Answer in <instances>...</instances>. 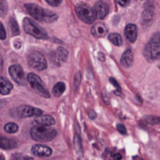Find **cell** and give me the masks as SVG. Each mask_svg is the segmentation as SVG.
I'll use <instances>...</instances> for the list:
<instances>
[{
    "label": "cell",
    "mask_w": 160,
    "mask_h": 160,
    "mask_svg": "<svg viewBox=\"0 0 160 160\" xmlns=\"http://www.w3.org/2000/svg\"><path fill=\"white\" fill-rule=\"evenodd\" d=\"M117 3H118L119 5H121V6L125 7V6H127V5H128V4H129V1H118Z\"/></svg>",
    "instance_id": "cell-33"
},
{
    "label": "cell",
    "mask_w": 160,
    "mask_h": 160,
    "mask_svg": "<svg viewBox=\"0 0 160 160\" xmlns=\"http://www.w3.org/2000/svg\"><path fill=\"white\" fill-rule=\"evenodd\" d=\"M43 112L40 109L34 108L31 106H21L17 109V114L21 118H25V117H32V116H40L42 115Z\"/></svg>",
    "instance_id": "cell-8"
},
{
    "label": "cell",
    "mask_w": 160,
    "mask_h": 160,
    "mask_svg": "<svg viewBox=\"0 0 160 160\" xmlns=\"http://www.w3.org/2000/svg\"><path fill=\"white\" fill-rule=\"evenodd\" d=\"M32 153L34 156L36 157H39V158H45V157H49L52 155V151L50 147L45 146V145H41V144H36L32 147Z\"/></svg>",
    "instance_id": "cell-11"
},
{
    "label": "cell",
    "mask_w": 160,
    "mask_h": 160,
    "mask_svg": "<svg viewBox=\"0 0 160 160\" xmlns=\"http://www.w3.org/2000/svg\"><path fill=\"white\" fill-rule=\"evenodd\" d=\"M31 137L37 142H50L53 140L57 132L54 128L44 126H35L30 130Z\"/></svg>",
    "instance_id": "cell-3"
},
{
    "label": "cell",
    "mask_w": 160,
    "mask_h": 160,
    "mask_svg": "<svg viewBox=\"0 0 160 160\" xmlns=\"http://www.w3.org/2000/svg\"><path fill=\"white\" fill-rule=\"evenodd\" d=\"M154 19V9L153 7H146L142 13V25L149 26Z\"/></svg>",
    "instance_id": "cell-16"
},
{
    "label": "cell",
    "mask_w": 160,
    "mask_h": 160,
    "mask_svg": "<svg viewBox=\"0 0 160 160\" xmlns=\"http://www.w3.org/2000/svg\"><path fill=\"white\" fill-rule=\"evenodd\" d=\"M13 159L14 160H33L31 158H29V157H27V156H24V155H22V154H18V155L13 156Z\"/></svg>",
    "instance_id": "cell-27"
},
{
    "label": "cell",
    "mask_w": 160,
    "mask_h": 160,
    "mask_svg": "<svg viewBox=\"0 0 160 160\" xmlns=\"http://www.w3.org/2000/svg\"><path fill=\"white\" fill-rule=\"evenodd\" d=\"M5 131L8 133H15L18 131V126L14 123H8L5 126Z\"/></svg>",
    "instance_id": "cell-24"
},
{
    "label": "cell",
    "mask_w": 160,
    "mask_h": 160,
    "mask_svg": "<svg viewBox=\"0 0 160 160\" xmlns=\"http://www.w3.org/2000/svg\"><path fill=\"white\" fill-rule=\"evenodd\" d=\"M68 57V51L63 47H59L55 52V61L65 62Z\"/></svg>",
    "instance_id": "cell-19"
},
{
    "label": "cell",
    "mask_w": 160,
    "mask_h": 160,
    "mask_svg": "<svg viewBox=\"0 0 160 160\" xmlns=\"http://www.w3.org/2000/svg\"><path fill=\"white\" fill-rule=\"evenodd\" d=\"M107 32H108V28L102 22H97L91 28L92 35L95 36V37H97V38H102V37H104L107 34Z\"/></svg>",
    "instance_id": "cell-12"
},
{
    "label": "cell",
    "mask_w": 160,
    "mask_h": 160,
    "mask_svg": "<svg viewBox=\"0 0 160 160\" xmlns=\"http://www.w3.org/2000/svg\"><path fill=\"white\" fill-rule=\"evenodd\" d=\"M8 72L11 78L13 79V81H15L17 83L19 84L24 83V74H23L22 68L20 65L16 64V65L10 66L8 68Z\"/></svg>",
    "instance_id": "cell-9"
},
{
    "label": "cell",
    "mask_w": 160,
    "mask_h": 160,
    "mask_svg": "<svg viewBox=\"0 0 160 160\" xmlns=\"http://www.w3.org/2000/svg\"><path fill=\"white\" fill-rule=\"evenodd\" d=\"M144 122L149 124V125H157L160 122L159 117H157V116H153V115H148L146 117L143 118Z\"/></svg>",
    "instance_id": "cell-23"
},
{
    "label": "cell",
    "mask_w": 160,
    "mask_h": 160,
    "mask_svg": "<svg viewBox=\"0 0 160 160\" xmlns=\"http://www.w3.org/2000/svg\"><path fill=\"white\" fill-rule=\"evenodd\" d=\"M74 82H75V84H76L75 87L78 88V86H79V84H80V82H81V74H80V72L76 74L75 79H74Z\"/></svg>",
    "instance_id": "cell-31"
},
{
    "label": "cell",
    "mask_w": 160,
    "mask_h": 160,
    "mask_svg": "<svg viewBox=\"0 0 160 160\" xmlns=\"http://www.w3.org/2000/svg\"><path fill=\"white\" fill-rule=\"evenodd\" d=\"M17 146L15 141L8 139V138H4L0 137V148L2 149H13Z\"/></svg>",
    "instance_id": "cell-18"
},
{
    "label": "cell",
    "mask_w": 160,
    "mask_h": 160,
    "mask_svg": "<svg viewBox=\"0 0 160 160\" xmlns=\"http://www.w3.org/2000/svg\"><path fill=\"white\" fill-rule=\"evenodd\" d=\"M109 39L112 43H113L116 46H121L123 44L122 37L117 33H112L109 35Z\"/></svg>",
    "instance_id": "cell-21"
},
{
    "label": "cell",
    "mask_w": 160,
    "mask_h": 160,
    "mask_svg": "<svg viewBox=\"0 0 160 160\" xmlns=\"http://www.w3.org/2000/svg\"><path fill=\"white\" fill-rule=\"evenodd\" d=\"M74 144L77 148L78 152H82V143H81V137H80V132H77L75 135L74 139Z\"/></svg>",
    "instance_id": "cell-25"
},
{
    "label": "cell",
    "mask_w": 160,
    "mask_h": 160,
    "mask_svg": "<svg viewBox=\"0 0 160 160\" xmlns=\"http://www.w3.org/2000/svg\"><path fill=\"white\" fill-rule=\"evenodd\" d=\"M35 123L38 124V126H44V127H51L55 124V120L52 116L50 115H40L36 117Z\"/></svg>",
    "instance_id": "cell-15"
},
{
    "label": "cell",
    "mask_w": 160,
    "mask_h": 160,
    "mask_svg": "<svg viewBox=\"0 0 160 160\" xmlns=\"http://www.w3.org/2000/svg\"><path fill=\"white\" fill-rule=\"evenodd\" d=\"M24 8L26 9V11L36 20L39 21V22H53L54 21L57 20V15L49 10V9H45L42 8L41 7L36 5V4H25Z\"/></svg>",
    "instance_id": "cell-1"
},
{
    "label": "cell",
    "mask_w": 160,
    "mask_h": 160,
    "mask_svg": "<svg viewBox=\"0 0 160 160\" xmlns=\"http://www.w3.org/2000/svg\"><path fill=\"white\" fill-rule=\"evenodd\" d=\"M116 128H117V130H118L121 134H127V129H126V128H125L124 125L118 124V125L116 126Z\"/></svg>",
    "instance_id": "cell-29"
},
{
    "label": "cell",
    "mask_w": 160,
    "mask_h": 160,
    "mask_svg": "<svg viewBox=\"0 0 160 160\" xmlns=\"http://www.w3.org/2000/svg\"><path fill=\"white\" fill-rule=\"evenodd\" d=\"M66 90V85L64 82H57L52 88V94L55 97H60Z\"/></svg>",
    "instance_id": "cell-20"
},
{
    "label": "cell",
    "mask_w": 160,
    "mask_h": 160,
    "mask_svg": "<svg viewBox=\"0 0 160 160\" xmlns=\"http://www.w3.org/2000/svg\"><path fill=\"white\" fill-rule=\"evenodd\" d=\"M76 14L79 17L80 20L84 22L85 23H93L95 22L96 14L93 8H91L86 3H80L76 6Z\"/></svg>",
    "instance_id": "cell-4"
},
{
    "label": "cell",
    "mask_w": 160,
    "mask_h": 160,
    "mask_svg": "<svg viewBox=\"0 0 160 160\" xmlns=\"http://www.w3.org/2000/svg\"><path fill=\"white\" fill-rule=\"evenodd\" d=\"M9 26H10V30H11L13 35H18L20 33L18 23H17V22H16V20L14 18H10V20H9Z\"/></svg>",
    "instance_id": "cell-22"
},
{
    "label": "cell",
    "mask_w": 160,
    "mask_h": 160,
    "mask_svg": "<svg viewBox=\"0 0 160 160\" xmlns=\"http://www.w3.org/2000/svg\"><path fill=\"white\" fill-rule=\"evenodd\" d=\"M143 54L149 61H155L160 57V32L154 34L149 42L144 47Z\"/></svg>",
    "instance_id": "cell-2"
},
{
    "label": "cell",
    "mask_w": 160,
    "mask_h": 160,
    "mask_svg": "<svg viewBox=\"0 0 160 160\" xmlns=\"http://www.w3.org/2000/svg\"><path fill=\"white\" fill-rule=\"evenodd\" d=\"M46 2H47L49 5H51V6H55V7L61 4V0H47Z\"/></svg>",
    "instance_id": "cell-30"
},
{
    "label": "cell",
    "mask_w": 160,
    "mask_h": 160,
    "mask_svg": "<svg viewBox=\"0 0 160 160\" xmlns=\"http://www.w3.org/2000/svg\"><path fill=\"white\" fill-rule=\"evenodd\" d=\"M6 38V30L4 28L3 23L0 22V39H5Z\"/></svg>",
    "instance_id": "cell-28"
},
{
    "label": "cell",
    "mask_w": 160,
    "mask_h": 160,
    "mask_svg": "<svg viewBox=\"0 0 160 160\" xmlns=\"http://www.w3.org/2000/svg\"><path fill=\"white\" fill-rule=\"evenodd\" d=\"M88 115H89V117H90L91 119H95V118H96V116H97V115H96V113H95L94 112H90L88 113Z\"/></svg>",
    "instance_id": "cell-34"
},
{
    "label": "cell",
    "mask_w": 160,
    "mask_h": 160,
    "mask_svg": "<svg viewBox=\"0 0 160 160\" xmlns=\"http://www.w3.org/2000/svg\"><path fill=\"white\" fill-rule=\"evenodd\" d=\"M110 81H111V82H112V83L113 84V86H114V87H116V88H117V89H118L119 91L121 90V87H120L119 83H118V82H116V80H114L113 78H110Z\"/></svg>",
    "instance_id": "cell-32"
},
{
    "label": "cell",
    "mask_w": 160,
    "mask_h": 160,
    "mask_svg": "<svg viewBox=\"0 0 160 160\" xmlns=\"http://www.w3.org/2000/svg\"><path fill=\"white\" fill-rule=\"evenodd\" d=\"M122 159V156L120 154H116L114 155V160H121Z\"/></svg>",
    "instance_id": "cell-35"
},
{
    "label": "cell",
    "mask_w": 160,
    "mask_h": 160,
    "mask_svg": "<svg viewBox=\"0 0 160 160\" xmlns=\"http://www.w3.org/2000/svg\"><path fill=\"white\" fill-rule=\"evenodd\" d=\"M23 29H24L25 33H27L28 35H31L37 38H39V39L48 38V35L43 30V28L41 26H39L38 24H37L30 18L23 19Z\"/></svg>",
    "instance_id": "cell-5"
},
{
    "label": "cell",
    "mask_w": 160,
    "mask_h": 160,
    "mask_svg": "<svg viewBox=\"0 0 160 160\" xmlns=\"http://www.w3.org/2000/svg\"><path fill=\"white\" fill-rule=\"evenodd\" d=\"M0 160H5V158H4L2 156H0Z\"/></svg>",
    "instance_id": "cell-36"
},
{
    "label": "cell",
    "mask_w": 160,
    "mask_h": 160,
    "mask_svg": "<svg viewBox=\"0 0 160 160\" xmlns=\"http://www.w3.org/2000/svg\"><path fill=\"white\" fill-rule=\"evenodd\" d=\"M27 80H28V82L29 84L31 85V87L38 93L39 94L40 96L48 98H50V94L49 92L46 90L45 86L43 85V82L42 81L40 80V78L36 75L35 73H29L27 75Z\"/></svg>",
    "instance_id": "cell-6"
},
{
    "label": "cell",
    "mask_w": 160,
    "mask_h": 160,
    "mask_svg": "<svg viewBox=\"0 0 160 160\" xmlns=\"http://www.w3.org/2000/svg\"><path fill=\"white\" fill-rule=\"evenodd\" d=\"M125 34L129 42H135L138 37V29L137 26L133 23H129L126 26Z\"/></svg>",
    "instance_id": "cell-13"
},
{
    "label": "cell",
    "mask_w": 160,
    "mask_h": 160,
    "mask_svg": "<svg viewBox=\"0 0 160 160\" xmlns=\"http://www.w3.org/2000/svg\"><path fill=\"white\" fill-rule=\"evenodd\" d=\"M8 10V4L6 1L0 0V16H5Z\"/></svg>",
    "instance_id": "cell-26"
},
{
    "label": "cell",
    "mask_w": 160,
    "mask_h": 160,
    "mask_svg": "<svg viewBox=\"0 0 160 160\" xmlns=\"http://www.w3.org/2000/svg\"><path fill=\"white\" fill-rule=\"evenodd\" d=\"M12 84L9 81H8L4 77H0V94L1 95H8L12 90Z\"/></svg>",
    "instance_id": "cell-17"
},
{
    "label": "cell",
    "mask_w": 160,
    "mask_h": 160,
    "mask_svg": "<svg viewBox=\"0 0 160 160\" xmlns=\"http://www.w3.org/2000/svg\"><path fill=\"white\" fill-rule=\"evenodd\" d=\"M94 10H95L97 19H99V20L105 19L109 13V5L104 1H98L96 3Z\"/></svg>",
    "instance_id": "cell-10"
},
{
    "label": "cell",
    "mask_w": 160,
    "mask_h": 160,
    "mask_svg": "<svg viewBox=\"0 0 160 160\" xmlns=\"http://www.w3.org/2000/svg\"><path fill=\"white\" fill-rule=\"evenodd\" d=\"M133 60H134V55L131 50L128 49L121 56L120 62L121 65L125 68H130L133 65Z\"/></svg>",
    "instance_id": "cell-14"
},
{
    "label": "cell",
    "mask_w": 160,
    "mask_h": 160,
    "mask_svg": "<svg viewBox=\"0 0 160 160\" xmlns=\"http://www.w3.org/2000/svg\"><path fill=\"white\" fill-rule=\"evenodd\" d=\"M28 65L38 70H43L47 68V61L45 56L38 52H33L28 55L27 58Z\"/></svg>",
    "instance_id": "cell-7"
}]
</instances>
